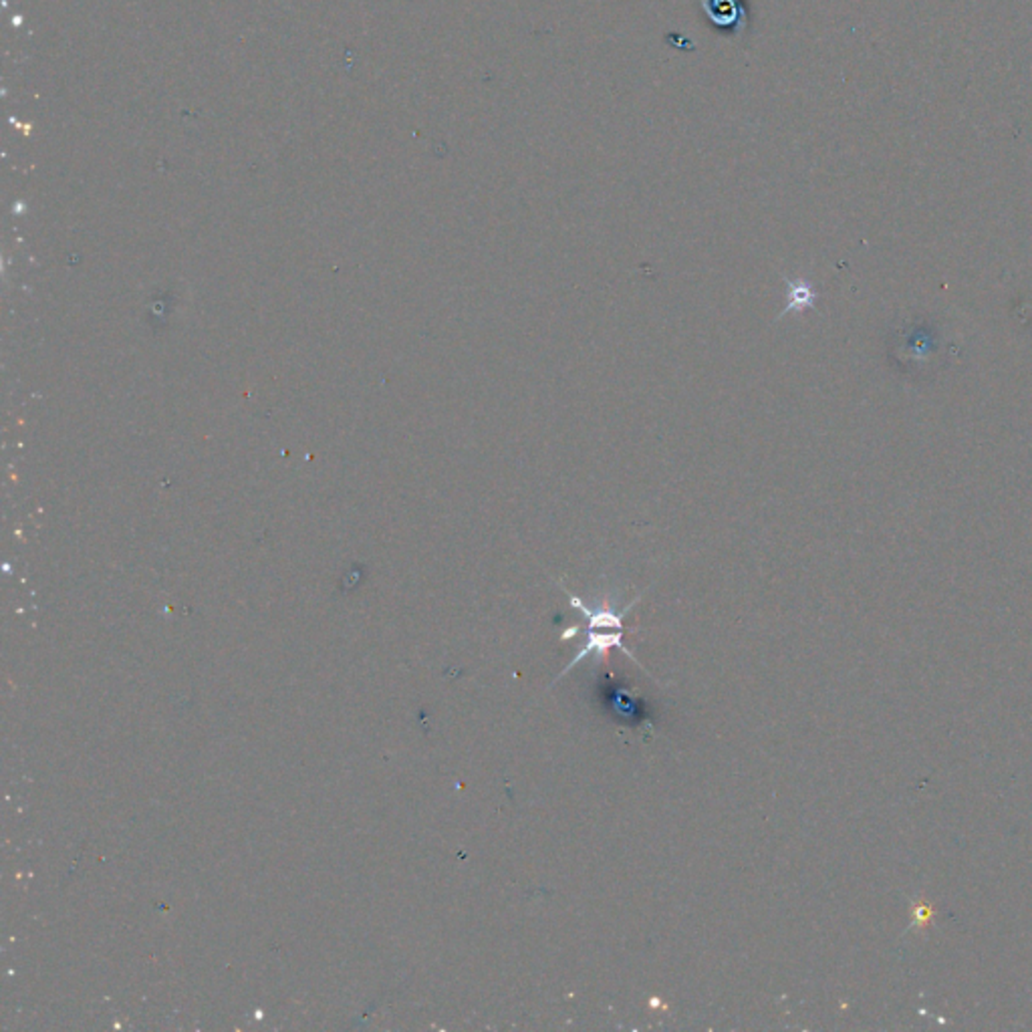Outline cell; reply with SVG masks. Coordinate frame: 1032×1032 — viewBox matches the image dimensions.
Returning a JSON list of instances; mask_svg holds the SVG:
<instances>
[{
  "label": "cell",
  "instance_id": "1",
  "mask_svg": "<svg viewBox=\"0 0 1032 1032\" xmlns=\"http://www.w3.org/2000/svg\"><path fill=\"white\" fill-rule=\"evenodd\" d=\"M948 349L933 323L913 321L895 333V362L911 378L938 373L946 365Z\"/></svg>",
  "mask_w": 1032,
  "mask_h": 1032
},
{
  "label": "cell",
  "instance_id": "2",
  "mask_svg": "<svg viewBox=\"0 0 1032 1032\" xmlns=\"http://www.w3.org/2000/svg\"><path fill=\"white\" fill-rule=\"evenodd\" d=\"M599 696L603 699V706L609 708L619 722L637 726L645 720L648 716V706L643 699L633 696L632 690L619 684V681H609L607 686L599 690Z\"/></svg>",
  "mask_w": 1032,
  "mask_h": 1032
},
{
  "label": "cell",
  "instance_id": "3",
  "mask_svg": "<svg viewBox=\"0 0 1032 1032\" xmlns=\"http://www.w3.org/2000/svg\"><path fill=\"white\" fill-rule=\"evenodd\" d=\"M785 278V285H786V307L780 311L778 319H783L786 315H791V313H796V315H801L805 311H811L815 309L816 299H819V293L813 289V285L809 281H805V278H791V276H783Z\"/></svg>",
  "mask_w": 1032,
  "mask_h": 1032
},
{
  "label": "cell",
  "instance_id": "4",
  "mask_svg": "<svg viewBox=\"0 0 1032 1032\" xmlns=\"http://www.w3.org/2000/svg\"><path fill=\"white\" fill-rule=\"evenodd\" d=\"M915 918H918L920 923H930V918H931V908H930V905L921 902V903L918 905V908H915Z\"/></svg>",
  "mask_w": 1032,
  "mask_h": 1032
}]
</instances>
